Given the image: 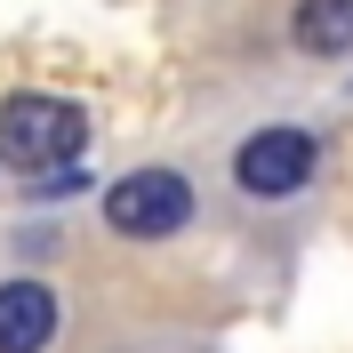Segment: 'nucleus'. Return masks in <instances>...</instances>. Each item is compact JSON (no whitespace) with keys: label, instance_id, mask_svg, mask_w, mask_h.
<instances>
[{"label":"nucleus","instance_id":"f03ea898","mask_svg":"<svg viewBox=\"0 0 353 353\" xmlns=\"http://www.w3.org/2000/svg\"><path fill=\"white\" fill-rule=\"evenodd\" d=\"M193 217V185L176 169H129L121 185L105 193V225L129 233V241H153V233H176Z\"/></svg>","mask_w":353,"mask_h":353},{"label":"nucleus","instance_id":"7ed1b4c3","mask_svg":"<svg viewBox=\"0 0 353 353\" xmlns=\"http://www.w3.org/2000/svg\"><path fill=\"white\" fill-rule=\"evenodd\" d=\"M313 161H321V145H313L305 129H257L233 153V185H241L249 201H281V193H305Z\"/></svg>","mask_w":353,"mask_h":353},{"label":"nucleus","instance_id":"20e7f679","mask_svg":"<svg viewBox=\"0 0 353 353\" xmlns=\"http://www.w3.org/2000/svg\"><path fill=\"white\" fill-rule=\"evenodd\" d=\"M57 337V289L48 281H0V353H41Z\"/></svg>","mask_w":353,"mask_h":353},{"label":"nucleus","instance_id":"39448f33","mask_svg":"<svg viewBox=\"0 0 353 353\" xmlns=\"http://www.w3.org/2000/svg\"><path fill=\"white\" fill-rule=\"evenodd\" d=\"M289 41L305 48V57H345L353 48V0H297Z\"/></svg>","mask_w":353,"mask_h":353},{"label":"nucleus","instance_id":"f257e3e1","mask_svg":"<svg viewBox=\"0 0 353 353\" xmlns=\"http://www.w3.org/2000/svg\"><path fill=\"white\" fill-rule=\"evenodd\" d=\"M88 145V112L72 97H0V169H65Z\"/></svg>","mask_w":353,"mask_h":353}]
</instances>
